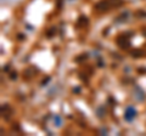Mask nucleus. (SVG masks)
Here are the masks:
<instances>
[{
  "instance_id": "nucleus-1",
  "label": "nucleus",
  "mask_w": 146,
  "mask_h": 136,
  "mask_svg": "<svg viewBox=\"0 0 146 136\" xmlns=\"http://www.w3.org/2000/svg\"><path fill=\"white\" fill-rule=\"evenodd\" d=\"M137 115V111H135V108L134 107H128L125 113H124V119L127 120V122H132V120L135 118Z\"/></svg>"
},
{
  "instance_id": "nucleus-2",
  "label": "nucleus",
  "mask_w": 146,
  "mask_h": 136,
  "mask_svg": "<svg viewBox=\"0 0 146 136\" xmlns=\"http://www.w3.org/2000/svg\"><path fill=\"white\" fill-rule=\"evenodd\" d=\"M117 44H118V46H121L122 49H128L129 48V45H130L129 38L122 35V37H119V38L117 39Z\"/></svg>"
},
{
  "instance_id": "nucleus-3",
  "label": "nucleus",
  "mask_w": 146,
  "mask_h": 136,
  "mask_svg": "<svg viewBox=\"0 0 146 136\" xmlns=\"http://www.w3.org/2000/svg\"><path fill=\"white\" fill-rule=\"evenodd\" d=\"M1 114H3V117L6 120L10 119L11 114H12V109L10 108L9 104H3V107H1Z\"/></svg>"
},
{
  "instance_id": "nucleus-4",
  "label": "nucleus",
  "mask_w": 146,
  "mask_h": 136,
  "mask_svg": "<svg viewBox=\"0 0 146 136\" xmlns=\"http://www.w3.org/2000/svg\"><path fill=\"white\" fill-rule=\"evenodd\" d=\"M80 26H83V27H85V26H88V19H86L85 17H79V19H78V22H77V27L79 28Z\"/></svg>"
},
{
  "instance_id": "nucleus-5",
  "label": "nucleus",
  "mask_w": 146,
  "mask_h": 136,
  "mask_svg": "<svg viewBox=\"0 0 146 136\" xmlns=\"http://www.w3.org/2000/svg\"><path fill=\"white\" fill-rule=\"evenodd\" d=\"M132 55H133L135 58H139V57H141L144 55V52L141 50H134L133 52H132Z\"/></svg>"
},
{
  "instance_id": "nucleus-6",
  "label": "nucleus",
  "mask_w": 146,
  "mask_h": 136,
  "mask_svg": "<svg viewBox=\"0 0 146 136\" xmlns=\"http://www.w3.org/2000/svg\"><path fill=\"white\" fill-rule=\"evenodd\" d=\"M11 79H16V73H12V74H11Z\"/></svg>"
}]
</instances>
